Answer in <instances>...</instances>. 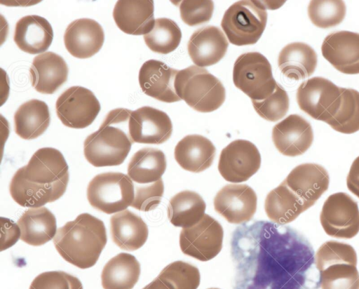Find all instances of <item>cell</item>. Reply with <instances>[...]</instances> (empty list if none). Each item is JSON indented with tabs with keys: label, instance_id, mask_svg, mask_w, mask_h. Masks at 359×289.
Segmentation results:
<instances>
[{
	"label": "cell",
	"instance_id": "1",
	"mask_svg": "<svg viewBox=\"0 0 359 289\" xmlns=\"http://www.w3.org/2000/svg\"><path fill=\"white\" fill-rule=\"evenodd\" d=\"M68 181V165L62 154L55 148L43 147L15 173L9 191L20 206L40 208L59 199L65 194Z\"/></svg>",
	"mask_w": 359,
	"mask_h": 289
},
{
	"label": "cell",
	"instance_id": "2",
	"mask_svg": "<svg viewBox=\"0 0 359 289\" xmlns=\"http://www.w3.org/2000/svg\"><path fill=\"white\" fill-rule=\"evenodd\" d=\"M107 241L104 222L89 213H81L67 222L53 238L60 256L82 269L96 264Z\"/></svg>",
	"mask_w": 359,
	"mask_h": 289
},
{
	"label": "cell",
	"instance_id": "3",
	"mask_svg": "<svg viewBox=\"0 0 359 289\" xmlns=\"http://www.w3.org/2000/svg\"><path fill=\"white\" fill-rule=\"evenodd\" d=\"M121 108L110 111L99 129L89 135L83 144L86 160L95 167L121 165L130 151L129 133L116 126Z\"/></svg>",
	"mask_w": 359,
	"mask_h": 289
},
{
	"label": "cell",
	"instance_id": "4",
	"mask_svg": "<svg viewBox=\"0 0 359 289\" xmlns=\"http://www.w3.org/2000/svg\"><path fill=\"white\" fill-rule=\"evenodd\" d=\"M175 88L181 100L199 112H213L225 100L222 82L206 69L196 65L178 71Z\"/></svg>",
	"mask_w": 359,
	"mask_h": 289
},
{
	"label": "cell",
	"instance_id": "5",
	"mask_svg": "<svg viewBox=\"0 0 359 289\" xmlns=\"http://www.w3.org/2000/svg\"><path fill=\"white\" fill-rule=\"evenodd\" d=\"M266 6L259 1H239L224 13L221 26L229 41L241 46L255 44L266 25Z\"/></svg>",
	"mask_w": 359,
	"mask_h": 289
},
{
	"label": "cell",
	"instance_id": "6",
	"mask_svg": "<svg viewBox=\"0 0 359 289\" xmlns=\"http://www.w3.org/2000/svg\"><path fill=\"white\" fill-rule=\"evenodd\" d=\"M134 197L133 181L122 173L98 174L87 187V199L90 206L106 214L125 210L131 206Z\"/></svg>",
	"mask_w": 359,
	"mask_h": 289
},
{
	"label": "cell",
	"instance_id": "7",
	"mask_svg": "<svg viewBox=\"0 0 359 289\" xmlns=\"http://www.w3.org/2000/svg\"><path fill=\"white\" fill-rule=\"evenodd\" d=\"M233 81L236 88L256 101L268 98L277 85L271 64L258 52L245 53L236 59L233 69Z\"/></svg>",
	"mask_w": 359,
	"mask_h": 289
},
{
	"label": "cell",
	"instance_id": "8",
	"mask_svg": "<svg viewBox=\"0 0 359 289\" xmlns=\"http://www.w3.org/2000/svg\"><path fill=\"white\" fill-rule=\"evenodd\" d=\"M341 88L320 76L311 78L299 86L297 101L299 108L311 118L327 123L341 102Z\"/></svg>",
	"mask_w": 359,
	"mask_h": 289
},
{
	"label": "cell",
	"instance_id": "9",
	"mask_svg": "<svg viewBox=\"0 0 359 289\" xmlns=\"http://www.w3.org/2000/svg\"><path fill=\"white\" fill-rule=\"evenodd\" d=\"M320 222L325 233L334 238L348 239L359 232V208L348 194L337 192L325 200Z\"/></svg>",
	"mask_w": 359,
	"mask_h": 289
},
{
	"label": "cell",
	"instance_id": "10",
	"mask_svg": "<svg viewBox=\"0 0 359 289\" xmlns=\"http://www.w3.org/2000/svg\"><path fill=\"white\" fill-rule=\"evenodd\" d=\"M224 231L222 225L208 214L196 224L182 228L180 234L182 252L200 261H208L222 250Z\"/></svg>",
	"mask_w": 359,
	"mask_h": 289
},
{
	"label": "cell",
	"instance_id": "11",
	"mask_svg": "<svg viewBox=\"0 0 359 289\" xmlns=\"http://www.w3.org/2000/svg\"><path fill=\"white\" fill-rule=\"evenodd\" d=\"M55 108L63 125L84 128L94 121L101 107L91 90L82 86H72L58 97Z\"/></svg>",
	"mask_w": 359,
	"mask_h": 289
},
{
	"label": "cell",
	"instance_id": "12",
	"mask_svg": "<svg viewBox=\"0 0 359 289\" xmlns=\"http://www.w3.org/2000/svg\"><path fill=\"white\" fill-rule=\"evenodd\" d=\"M261 155L257 147L245 140H236L221 152L218 170L228 182L247 181L259 169Z\"/></svg>",
	"mask_w": 359,
	"mask_h": 289
},
{
	"label": "cell",
	"instance_id": "13",
	"mask_svg": "<svg viewBox=\"0 0 359 289\" xmlns=\"http://www.w3.org/2000/svg\"><path fill=\"white\" fill-rule=\"evenodd\" d=\"M172 131L170 117L160 109L144 106L130 113L128 133L132 142L160 144L170 138Z\"/></svg>",
	"mask_w": 359,
	"mask_h": 289
},
{
	"label": "cell",
	"instance_id": "14",
	"mask_svg": "<svg viewBox=\"0 0 359 289\" xmlns=\"http://www.w3.org/2000/svg\"><path fill=\"white\" fill-rule=\"evenodd\" d=\"M255 191L247 184H227L214 199L215 210L232 224L250 221L257 209Z\"/></svg>",
	"mask_w": 359,
	"mask_h": 289
},
{
	"label": "cell",
	"instance_id": "15",
	"mask_svg": "<svg viewBox=\"0 0 359 289\" xmlns=\"http://www.w3.org/2000/svg\"><path fill=\"white\" fill-rule=\"evenodd\" d=\"M283 182L303 202L306 210L327 190L330 177L322 166L303 163L293 168Z\"/></svg>",
	"mask_w": 359,
	"mask_h": 289
},
{
	"label": "cell",
	"instance_id": "16",
	"mask_svg": "<svg viewBox=\"0 0 359 289\" xmlns=\"http://www.w3.org/2000/svg\"><path fill=\"white\" fill-rule=\"evenodd\" d=\"M272 140L280 153L297 156L305 153L313 141L310 123L298 114H290L274 126Z\"/></svg>",
	"mask_w": 359,
	"mask_h": 289
},
{
	"label": "cell",
	"instance_id": "17",
	"mask_svg": "<svg viewBox=\"0 0 359 289\" xmlns=\"http://www.w3.org/2000/svg\"><path fill=\"white\" fill-rule=\"evenodd\" d=\"M321 52L324 58L340 72L359 74V33L334 32L325 38Z\"/></svg>",
	"mask_w": 359,
	"mask_h": 289
},
{
	"label": "cell",
	"instance_id": "18",
	"mask_svg": "<svg viewBox=\"0 0 359 289\" xmlns=\"http://www.w3.org/2000/svg\"><path fill=\"white\" fill-rule=\"evenodd\" d=\"M179 70L170 67L157 60L144 62L139 72V83L147 95L163 102H175L181 99L175 88V77Z\"/></svg>",
	"mask_w": 359,
	"mask_h": 289
},
{
	"label": "cell",
	"instance_id": "19",
	"mask_svg": "<svg viewBox=\"0 0 359 289\" xmlns=\"http://www.w3.org/2000/svg\"><path fill=\"white\" fill-rule=\"evenodd\" d=\"M104 33L102 26L90 18L72 21L66 28L64 43L67 51L74 57L86 59L96 54L102 48Z\"/></svg>",
	"mask_w": 359,
	"mask_h": 289
},
{
	"label": "cell",
	"instance_id": "20",
	"mask_svg": "<svg viewBox=\"0 0 359 289\" xmlns=\"http://www.w3.org/2000/svg\"><path fill=\"white\" fill-rule=\"evenodd\" d=\"M229 43L222 30L215 26L197 29L191 36L188 53L196 66L208 67L217 63L225 55Z\"/></svg>",
	"mask_w": 359,
	"mask_h": 289
},
{
	"label": "cell",
	"instance_id": "21",
	"mask_svg": "<svg viewBox=\"0 0 359 289\" xmlns=\"http://www.w3.org/2000/svg\"><path fill=\"white\" fill-rule=\"evenodd\" d=\"M154 1L151 0H120L113 11L117 27L131 35H145L153 29Z\"/></svg>",
	"mask_w": 359,
	"mask_h": 289
},
{
	"label": "cell",
	"instance_id": "22",
	"mask_svg": "<svg viewBox=\"0 0 359 289\" xmlns=\"http://www.w3.org/2000/svg\"><path fill=\"white\" fill-rule=\"evenodd\" d=\"M32 86L43 94L55 92L67 79L68 67L65 60L53 52L36 55L29 69Z\"/></svg>",
	"mask_w": 359,
	"mask_h": 289
},
{
	"label": "cell",
	"instance_id": "23",
	"mask_svg": "<svg viewBox=\"0 0 359 289\" xmlns=\"http://www.w3.org/2000/svg\"><path fill=\"white\" fill-rule=\"evenodd\" d=\"M53 39L51 25L44 18L28 15L15 24L13 40L17 46L29 54L43 53Z\"/></svg>",
	"mask_w": 359,
	"mask_h": 289
},
{
	"label": "cell",
	"instance_id": "24",
	"mask_svg": "<svg viewBox=\"0 0 359 289\" xmlns=\"http://www.w3.org/2000/svg\"><path fill=\"white\" fill-rule=\"evenodd\" d=\"M216 149L212 142L201 135H189L178 142L174 156L184 170L200 173L212 164Z\"/></svg>",
	"mask_w": 359,
	"mask_h": 289
},
{
	"label": "cell",
	"instance_id": "25",
	"mask_svg": "<svg viewBox=\"0 0 359 289\" xmlns=\"http://www.w3.org/2000/svg\"><path fill=\"white\" fill-rule=\"evenodd\" d=\"M111 235L121 249L134 251L147 241L149 230L147 224L135 213L125 210L110 218Z\"/></svg>",
	"mask_w": 359,
	"mask_h": 289
},
{
	"label": "cell",
	"instance_id": "26",
	"mask_svg": "<svg viewBox=\"0 0 359 289\" xmlns=\"http://www.w3.org/2000/svg\"><path fill=\"white\" fill-rule=\"evenodd\" d=\"M20 239L25 243L39 246L55 237L57 223L55 215L46 208H31L19 218Z\"/></svg>",
	"mask_w": 359,
	"mask_h": 289
},
{
	"label": "cell",
	"instance_id": "27",
	"mask_svg": "<svg viewBox=\"0 0 359 289\" xmlns=\"http://www.w3.org/2000/svg\"><path fill=\"white\" fill-rule=\"evenodd\" d=\"M317 54L308 44L294 42L286 45L280 52L278 65L282 74L294 80L310 76L317 66Z\"/></svg>",
	"mask_w": 359,
	"mask_h": 289
},
{
	"label": "cell",
	"instance_id": "28",
	"mask_svg": "<svg viewBox=\"0 0 359 289\" xmlns=\"http://www.w3.org/2000/svg\"><path fill=\"white\" fill-rule=\"evenodd\" d=\"M50 116L47 104L32 99L21 105L14 114L15 133L24 140L35 139L48 128Z\"/></svg>",
	"mask_w": 359,
	"mask_h": 289
},
{
	"label": "cell",
	"instance_id": "29",
	"mask_svg": "<svg viewBox=\"0 0 359 289\" xmlns=\"http://www.w3.org/2000/svg\"><path fill=\"white\" fill-rule=\"evenodd\" d=\"M140 264L131 254L121 253L104 266L101 281L104 289H133L139 280Z\"/></svg>",
	"mask_w": 359,
	"mask_h": 289
},
{
	"label": "cell",
	"instance_id": "30",
	"mask_svg": "<svg viewBox=\"0 0 359 289\" xmlns=\"http://www.w3.org/2000/svg\"><path fill=\"white\" fill-rule=\"evenodd\" d=\"M165 169L164 153L158 149L145 147L132 156L128 166V175L136 184H147L161 180Z\"/></svg>",
	"mask_w": 359,
	"mask_h": 289
},
{
	"label": "cell",
	"instance_id": "31",
	"mask_svg": "<svg viewBox=\"0 0 359 289\" xmlns=\"http://www.w3.org/2000/svg\"><path fill=\"white\" fill-rule=\"evenodd\" d=\"M264 209L268 217L280 225L294 221L306 210L303 202L283 182L268 194Z\"/></svg>",
	"mask_w": 359,
	"mask_h": 289
},
{
	"label": "cell",
	"instance_id": "32",
	"mask_svg": "<svg viewBox=\"0 0 359 289\" xmlns=\"http://www.w3.org/2000/svg\"><path fill=\"white\" fill-rule=\"evenodd\" d=\"M206 205L196 192L184 190L171 198L168 206V217L172 224L189 227L197 224L204 216Z\"/></svg>",
	"mask_w": 359,
	"mask_h": 289
},
{
	"label": "cell",
	"instance_id": "33",
	"mask_svg": "<svg viewBox=\"0 0 359 289\" xmlns=\"http://www.w3.org/2000/svg\"><path fill=\"white\" fill-rule=\"evenodd\" d=\"M201 276L198 269L182 261L173 262L142 289H197Z\"/></svg>",
	"mask_w": 359,
	"mask_h": 289
},
{
	"label": "cell",
	"instance_id": "34",
	"mask_svg": "<svg viewBox=\"0 0 359 289\" xmlns=\"http://www.w3.org/2000/svg\"><path fill=\"white\" fill-rule=\"evenodd\" d=\"M341 93L339 107L327 123L337 132L354 133L359 130V92L341 88Z\"/></svg>",
	"mask_w": 359,
	"mask_h": 289
},
{
	"label": "cell",
	"instance_id": "35",
	"mask_svg": "<svg viewBox=\"0 0 359 289\" xmlns=\"http://www.w3.org/2000/svg\"><path fill=\"white\" fill-rule=\"evenodd\" d=\"M182 39V32L177 23L171 19L161 18L155 20V24L144 40L148 48L159 54H168L175 51Z\"/></svg>",
	"mask_w": 359,
	"mask_h": 289
},
{
	"label": "cell",
	"instance_id": "36",
	"mask_svg": "<svg viewBox=\"0 0 359 289\" xmlns=\"http://www.w3.org/2000/svg\"><path fill=\"white\" fill-rule=\"evenodd\" d=\"M346 11V5L340 0L311 1L308 7V14L311 22L323 29L340 24L345 18Z\"/></svg>",
	"mask_w": 359,
	"mask_h": 289
},
{
	"label": "cell",
	"instance_id": "37",
	"mask_svg": "<svg viewBox=\"0 0 359 289\" xmlns=\"http://www.w3.org/2000/svg\"><path fill=\"white\" fill-rule=\"evenodd\" d=\"M256 112L264 119L277 121L287 114L289 109V98L287 92L278 84L274 91L266 99L252 100Z\"/></svg>",
	"mask_w": 359,
	"mask_h": 289
},
{
	"label": "cell",
	"instance_id": "38",
	"mask_svg": "<svg viewBox=\"0 0 359 289\" xmlns=\"http://www.w3.org/2000/svg\"><path fill=\"white\" fill-rule=\"evenodd\" d=\"M29 289H83V285L73 275L62 271H51L38 275Z\"/></svg>",
	"mask_w": 359,
	"mask_h": 289
},
{
	"label": "cell",
	"instance_id": "39",
	"mask_svg": "<svg viewBox=\"0 0 359 289\" xmlns=\"http://www.w3.org/2000/svg\"><path fill=\"white\" fill-rule=\"evenodd\" d=\"M180 17L189 26H196L208 22L212 18L214 4L210 0L179 1Z\"/></svg>",
	"mask_w": 359,
	"mask_h": 289
},
{
	"label": "cell",
	"instance_id": "40",
	"mask_svg": "<svg viewBox=\"0 0 359 289\" xmlns=\"http://www.w3.org/2000/svg\"><path fill=\"white\" fill-rule=\"evenodd\" d=\"M135 197L130 206L144 212L155 209L160 203L163 195V180L147 184H135Z\"/></svg>",
	"mask_w": 359,
	"mask_h": 289
},
{
	"label": "cell",
	"instance_id": "41",
	"mask_svg": "<svg viewBox=\"0 0 359 289\" xmlns=\"http://www.w3.org/2000/svg\"><path fill=\"white\" fill-rule=\"evenodd\" d=\"M1 251L13 246L20 238L21 231L18 225L12 220L1 217Z\"/></svg>",
	"mask_w": 359,
	"mask_h": 289
},
{
	"label": "cell",
	"instance_id": "42",
	"mask_svg": "<svg viewBox=\"0 0 359 289\" xmlns=\"http://www.w3.org/2000/svg\"><path fill=\"white\" fill-rule=\"evenodd\" d=\"M348 190L359 198V156L352 163L346 177Z\"/></svg>",
	"mask_w": 359,
	"mask_h": 289
},
{
	"label": "cell",
	"instance_id": "43",
	"mask_svg": "<svg viewBox=\"0 0 359 289\" xmlns=\"http://www.w3.org/2000/svg\"><path fill=\"white\" fill-rule=\"evenodd\" d=\"M208 289H219V288H208Z\"/></svg>",
	"mask_w": 359,
	"mask_h": 289
}]
</instances>
